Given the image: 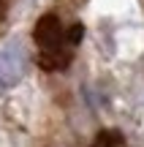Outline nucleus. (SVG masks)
Returning <instances> with one entry per match:
<instances>
[{"instance_id": "f257e3e1", "label": "nucleus", "mask_w": 144, "mask_h": 147, "mask_svg": "<svg viewBox=\"0 0 144 147\" xmlns=\"http://www.w3.org/2000/svg\"><path fill=\"white\" fill-rule=\"evenodd\" d=\"M35 41H38V47H41V52H44V57H41L44 68H63V65L68 63V55H65V49H63V44L68 41V38H65L63 25H60V19L54 14H46V16L38 19Z\"/></svg>"}, {"instance_id": "f03ea898", "label": "nucleus", "mask_w": 144, "mask_h": 147, "mask_svg": "<svg viewBox=\"0 0 144 147\" xmlns=\"http://www.w3.org/2000/svg\"><path fill=\"white\" fill-rule=\"evenodd\" d=\"M25 49L19 41H5L0 47V90H8L14 84H19V79L25 76Z\"/></svg>"}, {"instance_id": "7ed1b4c3", "label": "nucleus", "mask_w": 144, "mask_h": 147, "mask_svg": "<svg viewBox=\"0 0 144 147\" xmlns=\"http://www.w3.org/2000/svg\"><path fill=\"white\" fill-rule=\"evenodd\" d=\"M92 147H125V139L120 131H101L92 142Z\"/></svg>"}]
</instances>
